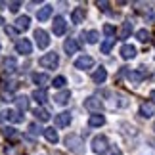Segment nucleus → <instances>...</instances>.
Here are the masks:
<instances>
[{
  "label": "nucleus",
  "instance_id": "f257e3e1",
  "mask_svg": "<svg viewBox=\"0 0 155 155\" xmlns=\"http://www.w3.org/2000/svg\"><path fill=\"white\" fill-rule=\"evenodd\" d=\"M65 144H67V147L73 153H77V155H81L82 151H84V142L81 140V136H77V134H69L67 138H65Z\"/></svg>",
  "mask_w": 155,
  "mask_h": 155
},
{
  "label": "nucleus",
  "instance_id": "f03ea898",
  "mask_svg": "<svg viewBox=\"0 0 155 155\" xmlns=\"http://www.w3.org/2000/svg\"><path fill=\"white\" fill-rule=\"evenodd\" d=\"M38 65L40 67H46V69H56L59 65V58L56 52H50V54H44L42 58L38 59Z\"/></svg>",
  "mask_w": 155,
  "mask_h": 155
},
{
  "label": "nucleus",
  "instance_id": "7ed1b4c3",
  "mask_svg": "<svg viewBox=\"0 0 155 155\" xmlns=\"http://www.w3.org/2000/svg\"><path fill=\"white\" fill-rule=\"evenodd\" d=\"M107 138L105 136H96V138L92 140V150L94 153H98V155H105L107 153Z\"/></svg>",
  "mask_w": 155,
  "mask_h": 155
},
{
  "label": "nucleus",
  "instance_id": "20e7f679",
  "mask_svg": "<svg viewBox=\"0 0 155 155\" xmlns=\"http://www.w3.org/2000/svg\"><path fill=\"white\" fill-rule=\"evenodd\" d=\"M52 29H54V35H58V37H61V35H65V31H67V21H65L61 15L54 17Z\"/></svg>",
  "mask_w": 155,
  "mask_h": 155
},
{
  "label": "nucleus",
  "instance_id": "39448f33",
  "mask_svg": "<svg viewBox=\"0 0 155 155\" xmlns=\"http://www.w3.org/2000/svg\"><path fill=\"white\" fill-rule=\"evenodd\" d=\"M2 71L6 75H14L15 71H17V59L14 56H8V58H4V61H2Z\"/></svg>",
  "mask_w": 155,
  "mask_h": 155
},
{
  "label": "nucleus",
  "instance_id": "423d86ee",
  "mask_svg": "<svg viewBox=\"0 0 155 155\" xmlns=\"http://www.w3.org/2000/svg\"><path fill=\"white\" fill-rule=\"evenodd\" d=\"M35 42H37L38 48H48V44H50L48 33L42 31V29H37V31H35Z\"/></svg>",
  "mask_w": 155,
  "mask_h": 155
},
{
  "label": "nucleus",
  "instance_id": "0eeeda50",
  "mask_svg": "<svg viewBox=\"0 0 155 155\" xmlns=\"http://www.w3.org/2000/svg\"><path fill=\"white\" fill-rule=\"evenodd\" d=\"M15 50H17V54L29 56V54L33 52V46H31V42H29V38H17V42H15Z\"/></svg>",
  "mask_w": 155,
  "mask_h": 155
},
{
  "label": "nucleus",
  "instance_id": "6e6552de",
  "mask_svg": "<svg viewBox=\"0 0 155 155\" xmlns=\"http://www.w3.org/2000/svg\"><path fill=\"white\" fill-rule=\"evenodd\" d=\"M0 121H10V123H19L23 121V117L19 115V111H14V109H6L0 113Z\"/></svg>",
  "mask_w": 155,
  "mask_h": 155
},
{
  "label": "nucleus",
  "instance_id": "1a4fd4ad",
  "mask_svg": "<svg viewBox=\"0 0 155 155\" xmlns=\"http://www.w3.org/2000/svg\"><path fill=\"white\" fill-rule=\"evenodd\" d=\"M84 107L88 111H94V113H100V109H102V102H100V98L96 96H90L84 100Z\"/></svg>",
  "mask_w": 155,
  "mask_h": 155
},
{
  "label": "nucleus",
  "instance_id": "9d476101",
  "mask_svg": "<svg viewBox=\"0 0 155 155\" xmlns=\"http://www.w3.org/2000/svg\"><path fill=\"white\" fill-rule=\"evenodd\" d=\"M92 65H94V58H90V56H81V58L75 61V67H77V69H81V71L90 69Z\"/></svg>",
  "mask_w": 155,
  "mask_h": 155
},
{
  "label": "nucleus",
  "instance_id": "9b49d317",
  "mask_svg": "<svg viewBox=\"0 0 155 155\" xmlns=\"http://www.w3.org/2000/svg\"><path fill=\"white\" fill-rule=\"evenodd\" d=\"M54 123H56V127L59 128H63V127H69V123H71V115L67 111H63V113H58L56 117H54Z\"/></svg>",
  "mask_w": 155,
  "mask_h": 155
},
{
  "label": "nucleus",
  "instance_id": "f8f14e48",
  "mask_svg": "<svg viewBox=\"0 0 155 155\" xmlns=\"http://www.w3.org/2000/svg\"><path fill=\"white\" fill-rule=\"evenodd\" d=\"M84 17H86V10L82 8V6H79V8H75L73 14H71V21H73L75 25H81V23L84 21Z\"/></svg>",
  "mask_w": 155,
  "mask_h": 155
},
{
  "label": "nucleus",
  "instance_id": "ddd939ff",
  "mask_svg": "<svg viewBox=\"0 0 155 155\" xmlns=\"http://www.w3.org/2000/svg\"><path fill=\"white\" fill-rule=\"evenodd\" d=\"M144 77H146V67H140L136 71H130V73H128V81H132L134 84H138V82L144 81Z\"/></svg>",
  "mask_w": 155,
  "mask_h": 155
},
{
  "label": "nucleus",
  "instance_id": "4468645a",
  "mask_svg": "<svg viewBox=\"0 0 155 155\" xmlns=\"http://www.w3.org/2000/svg\"><path fill=\"white\" fill-rule=\"evenodd\" d=\"M33 82H35L38 88H44V86L50 82V77L46 75V73H33Z\"/></svg>",
  "mask_w": 155,
  "mask_h": 155
},
{
  "label": "nucleus",
  "instance_id": "2eb2a0df",
  "mask_svg": "<svg viewBox=\"0 0 155 155\" xmlns=\"http://www.w3.org/2000/svg\"><path fill=\"white\" fill-rule=\"evenodd\" d=\"M88 124H90L92 128L104 127V124H105V117L102 115V113H94V115H90V119H88Z\"/></svg>",
  "mask_w": 155,
  "mask_h": 155
},
{
  "label": "nucleus",
  "instance_id": "dca6fc26",
  "mask_svg": "<svg viewBox=\"0 0 155 155\" xmlns=\"http://www.w3.org/2000/svg\"><path fill=\"white\" fill-rule=\"evenodd\" d=\"M79 48H81V46H79V42H77L75 38H67L63 42V50L67 52L69 56H71V54H77V50H79Z\"/></svg>",
  "mask_w": 155,
  "mask_h": 155
},
{
  "label": "nucleus",
  "instance_id": "f3484780",
  "mask_svg": "<svg viewBox=\"0 0 155 155\" xmlns=\"http://www.w3.org/2000/svg\"><path fill=\"white\" fill-rule=\"evenodd\" d=\"M29 25H31V17L29 15H21V17L15 19V29L17 31H27Z\"/></svg>",
  "mask_w": 155,
  "mask_h": 155
},
{
  "label": "nucleus",
  "instance_id": "a211bd4d",
  "mask_svg": "<svg viewBox=\"0 0 155 155\" xmlns=\"http://www.w3.org/2000/svg\"><path fill=\"white\" fill-rule=\"evenodd\" d=\"M130 33H132V21L127 19L123 23V27H121V31H119V38L124 40V38H128L130 37Z\"/></svg>",
  "mask_w": 155,
  "mask_h": 155
},
{
  "label": "nucleus",
  "instance_id": "6ab92c4d",
  "mask_svg": "<svg viewBox=\"0 0 155 155\" xmlns=\"http://www.w3.org/2000/svg\"><path fill=\"white\" fill-rule=\"evenodd\" d=\"M52 10H54V8H52L50 4L42 6V8L37 12V19H38V21H46V19H48V17L52 15Z\"/></svg>",
  "mask_w": 155,
  "mask_h": 155
},
{
  "label": "nucleus",
  "instance_id": "aec40b11",
  "mask_svg": "<svg viewBox=\"0 0 155 155\" xmlns=\"http://www.w3.org/2000/svg\"><path fill=\"white\" fill-rule=\"evenodd\" d=\"M105 79H107V71L104 67H100L98 71H94V73H92V81L96 82V84H104Z\"/></svg>",
  "mask_w": 155,
  "mask_h": 155
},
{
  "label": "nucleus",
  "instance_id": "412c9836",
  "mask_svg": "<svg viewBox=\"0 0 155 155\" xmlns=\"http://www.w3.org/2000/svg\"><path fill=\"white\" fill-rule=\"evenodd\" d=\"M134 56H136V48L132 44H124L121 48V58L123 59H132Z\"/></svg>",
  "mask_w": 155,
  "mask_h": 155
},
{
  "label": "nucleus",
  "instance_id": "4be33fe9",
  "mask_svg": "<svg viewBox=\"0 0 155 155\" xmlns=\"http://www.w3.org/2000/svg\"><path fill=\"white\" fill-rule=\"evenodd\" d=\"M69 98H71V92L69 90H61L59 94H56V96H54V102H56L58 105H65L69 102Z\"/></svg>",
  "mask_w": 155,
  "mask_h": 155
},
{
  "label": "nucleus",
  "instance_id": "5701e85b",
  "mask_svg": "<svg viewBox=\"0 0 155 155\" xmlns=\"http://www.w3.org/2000/svg\"><path fill=\"white\" fill-rule=\"evenodd\" d=\"M33 100H35L37 104H44L46 100H48V94H46L44 88H37V90L33 92Z\"/></svg>",
  "mask_w": 155,
  "mask_h": 155
},
{
  "label": "nucleus",
  "instance_id": "b1692460",
  "mask_svg": "<svg viewBox=\"0 0 155 155\" xmlns=\"http://www.w3.org/2000/svg\"><path fill=\"white\" fill-rule=\"evenodd\" d=\"M33 115L37 117V121H42V123L50 121V113L46 111V109H42V107H37V109L33 111Z\"/></svg>",
  "mask_w": 155,
  "mask_h": 155
},
{
  "label": "nucleus",
  "instance_id": "393cba45",
  "mask_svg": "<svg viewBox=\"0 0 155 155\" xmlns=\"http://www.w3.org/2000/svg\"><path fill=\"white\" fill-rule=\"evenodd\" d=\"M2 134H4V138H8V140H19V132H17L15 128H12V127H4Z\"/></svg>",
  "mask_w": 155,
  "mask_h": 155
},
{
  "label": "nucleus",
  "instance_id": "a878e982",
  "mask_svg": "<svg viewBox=\"0 0 155 155\" xmlns=\"http://www.w3.org/2000/svg\"><path fill=\"white\" fill-rule=\"evenodd\" d=\"M44 138L50 142V144H58L59 142V136L54 128H44Z\"/></svg>",
  "mask_w": 155,
  "mask_h": 155
},
{
  "label": "nucleus",
  "instance_id": "bb28decb",
  "mask_svg": "<svg viewBox=\"0 0 155 155\" xmlns=\"http://www.w3.org/2000/svg\"><path fill=\"white\" fill-rule=\"evenodd\" d=\"M14 102H15V105H17V109H19L21 113L29 109V100H27V96H17V98L14 100Z\"/></svg>",
  "mask_w": 155,
  "mask_h": 155
},
{
  "label": "nucleus",
  "instance_id": "cd10ccee",
  "mask_svg": "<svg viewBox=\"0 0 155 155\" xmlns=\"http://www.w3.org/2000/svg\"><path fill=\"white\" fill-rule=\"evenodd\" d=\"M140 115L146 117V119H150L153 115V105L151 104H142L140 105Z\"/></svg>",
  "mask_w": 155,
  "mask_h": 155
},
{
  "label": "nucleus",
  "instance_id": "c85d7f7f",
  "mask_svg": "<svg viewBox=\"0 0 155 155\" xmlns=\"http://www.w3.org/2000/svg\"><path fill=\"white\" fill-rule=\"evenodd\" d=\"M113 46H115V38H105L100 46V50H102V54H109Z\"/></svg>",
  "mask_w": 155,
  "mask_h": 155
},
{
  "label": "nucleus",
  "instance_id": "c756f323",
  "mask_svg": "<svg viewBox=\"0 0 155 155\" xmlns=\"http://www.w3.org/2000/svg\"><path fill=\"white\" fill-rule=\"evenodd\" d=\"M84 37H86V42H88V44H96L98 38H100V33H98V31H88Z\"/></svg>",
  "mask_w": 155,
  "mask_h": 155
},
{
  "label": "nucleus",
  "instance_id": "7c9ffc66",
  "mask_svg": "<svg viewBox=\"0 0 155 155\" xmlns=\"http://www.w3.org/2000/svg\"><path fill=\"white\" fill-rule=\"evenodd\" d=\"M136 38H138L140 42H147V40H150V33H147L146 29H140V31L136 33Z\"/></svg>",
  "mask_w": 155,
  "mask_h": 155
},
{
  "label": "nucleus",
  "instance_id": "2f4dec72",
  "mask_svg": "<svg viewBox=\"0 0 155 155\" xmlns=\"http://www.w3.org/2000/svg\"><path fill=\"white\" fill-rule=\"evenodd\" d=\"M104 33H105L109 38H113V37H115V27L109 25V23H105V25H104Z\"/></svg>",
  "mask_w": 155,
  "mask_h": 155
},
{
  "label": "nucleus",
  "instance_id": "473e14b6",
  "mask_svg": "<svg viewBox=\"0 0 155 155\" xmlns=\"http://www.w3.org/2000/svg\"><path fill=\"white\" fill-rule=\"evenodd\" d=\"M29 130H31V134H33V136H37V134H40V132H42V134H44V130H42V128H40V127H38V124H37V123H33V124H29Z\"/></svg>",
  "mask_w": 155,
  "mask_h": 155
},
{
  "label": "nucleus",
  "instance_id": "72a5a7b5",
  "mask_svg": "<svg viewBox=\"0 0 155 155\" xmlns=\"http://www.w3.org/2000/svg\"><path fill=\"white\" fill-rule=\"evenodd\" d=\"M65 82H67L65 77H56V79H54V86H56V88H63Z\"/></svg>",
  "mask_w": 155,
  "mask_h": 155
},
{
  "label": "nucleus",
  "instance_id": "f704fd0d",
  "mask_svg": "<svg viewBox=\"0 0 155 155\" xmlns=\"http://www.w3.org/2000/svg\"><path fill=\"white\" fill-rule=\"evenodd\" d=\"M19 6H21V2H10L8 8H10V12H17V10H19Z\"/></svg>",
  "mask_w": 155,
  "mask_h": 155
},
{
  "label": "nucleus",
  "instance_id": "c9c22d12",
  "mask_svg": "<svg viewBox=\"0 0 155 155\" xmlns=\"http://www.w3.org/2000/svg\"><path fill=\"white\" fill-rule=\"evenodd\" d=\"M98 8L102 12H107V14H109V4H107V2H98Z\"/></svg>",
  "mask_w": 155,
  "mask_h": 155
},
{
  "label": "nucleus",
  "instance_id": "e433bc0d",
  "mask_svg": "<svg viewBox=\"0 0 155 155\" xmlns=\"http://www.w3.org/2000/svg\"><path fill=\"white\" fill-rule=\"evenodd\" d=\"M4 31H6V35H10V37H15V33H17V29H15V27H6V29H4Z\"/></svg>",
  "mask_w": 155,
  "mask_h": 155
},
{
  "label": "nucleus",
  "instance_id": "4c0bfd02",
  "mask_svg": "<svg viewBox=\"0 0 155 155\" xmlns=\"http://www.w3.org/2000/svg\"><path fill=\"white\" fill-rule=\"evenodd\" d=\"M111 155H123V153H121V150H119V147H113V150H111Z\"/></svg>",
  "mask_w": 155,
  "mask_h": 155
},
{
  "label": "nucleus",
  "instance_id": "58836bf2",
  "mask_svg": "<svg viewBox=\"0 0 155 155\" xmlns=\"http://www.w3.org/2000/svg\"><path fill=\"white\" fill-rule=\"evenodd\" d=\"M150 100H151V102L155 104V90H151V92H150Z\"/></svg>",
  "mask_w": 155,
  "mask_h": 155
},
{
  "label": "nucleus",
  "instance_id": "ea45409f",
  "mask_svg": "<svg viewBox=\"0 0 155 155\" xmlns=\"http://www.w3.org/2000/svg\"><path fill=\"white\" fill-rule=\"evenodd\" d=\"M2 23H4V19H2V15H0V25H2Z\"/></svg>",
  "mask_w": 155,
  "mask_h": 155
},
{
  "label": "nucleus",
  "instance_id": "a19ab883",
  "mask_svg": "<svg viewBox=\"0 0 155 155\" xmlns=\"http://www.w3.org/2000/svg\"><path fill=\"white\" fill-rule=\"evenodd\" d=\"M153 144H155V142H153Z\"/></svg>",
  "mask_w": 155,
  "mask_h": 155
}]
</instances>
